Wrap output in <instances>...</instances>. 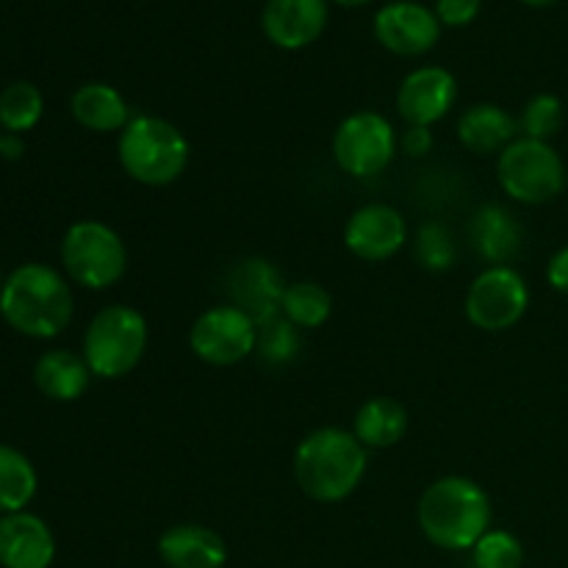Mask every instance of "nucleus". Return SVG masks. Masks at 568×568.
<instances>
[{"label": "nucleus", "mask_w": 568, "mask_h": 568, "mask_svg": "<svg viewBox=\"0 0 568 568\" xmlns=\"http://www.w3.org/2000/svg\"><path fill=\"white\" fill-rule=\"evenodd\" d=\"M366 475V447L353 430L320 427L300 442L294 453V477L314 503H342Z\"/></svg>", "instance_id": "f257e3e1"}, {"label": "nucleus", "mask_w": 568, "mask_h": 568, "mask_svg": "<svg viewBox=\"0 0 568 568\" xmlns=\"http://www.w3.org/2000/svg\"><path fill=\"white\" fill-rule=\"evenodd\" d=\"M416 516L433 547L464 552L491 527V499L469 477H442L422 494Z\"/></svg>", "instance_id": "f03ea898"}, {"label": "nucleus", "mask_w": 568, "mask_h": 568, "mask_svg": "<svg viewBox=\"0 0 568 568\" xmlns=\"http://www.w3.org/2000/svg\"><path fill=\"white\" fill-rule=\"evenodd\" d=\"M72 292L64 277L44 264H22L6 277L0 294V316L17 333L31 338H53L70 325Z\"/></svg>", "instance_id": "7ed1b4c3"}, {"label": "nucleus", "mask_w": 568, "mask_h": 568, "mask_svg": "<svg viewBox=\"0 0 568 568\" xmlns=\"http://www.w3.org/2000/svg\"><path fill=\"white\" fill-rule=\"evenodd\" d=\"M120 164L142 186H170L189 164V142L181 128L161 116H131L116 142Z\"/></svg>", "instance_id": "20e7f679"}, {"label": "nucleus", "mask_w": 568, "mask_h": 568, "mask_svg": "<svg viewBox=\"0 0 568 568\" xmlns=\"http://www.w3.org/2000/svg\"><path fill=\"white\" fill-rule=\"evenodd\" d=\"M148 349V322L131 305H109L100 311L83 336V358L92 375L120 381L131 375Z\"/></svg>", "instance_id": "39448f33"}, {"label": "nucleus", "mask_w": 568, "mask_h": 568, "mask_svg": "<svg viewBox=\"0 0 568 568\" xmlns=\"http://www.w3.org/2000/svg\"><path fill=\"white\" fill-rule=\"evenodd\" d=\"M61 264L83 288L103 292L125 277L128 250L114 227L98 220H81L61 239Z\"/></svg>", "instance_id": "423d86ee"}, {"label": "nucleus", "mask_w": 568, "mask_h": 568, "mask_svg": "<svg viewBox=\"0 0 568 568\" xmlns=\"http://www.w3.org/2000/svg\"><path fill=\"white\" fill-rule=\"evenodd\" d=\"M497 181L516 203L544 205L566 189V164L549 142L521 136L499 153Z\"/></svg>", "instance_id": "0eeeda50"}, {"label": "nucleus", "mask_w": 568, "mask_h": 568, "mask_svg": "<svg viewBox=\"0 0 568 568\" xmlns=\"http://www.w3.org/2000/svg\"><path fill=\"white\" fill-rule=\"evenodd\" d=\"M397 155V133L392 122L377 111H355L333 136V159L347 175H381Z\"/></svg>", "instance_id": "6e6552de"}, {"label": "nucleus", "mask_w": 568, "mask_h": 568, "mask_svg": "<svg viewBox=\"0 0 568 568\" xmlns=\"http://www.w3.org/2000/svg\"><path fill=\"white\" fill-rule=\"evenodd\" d=\"M530 305V288L525 277L510 266H488L466 294V316L475 327L499 333L514 327Z\"/></svg>", "instance_id": "1a4fd4ad"}, {"label": "nucleus", "mask_w": 568, "mask_h": 568, "mask_svg": "<svg viewBox=\"0 0 568 568\" xmlns=\"http://www.w3.org/2000/svg\"><path fill=\"white\" fill-rule=\"evenodd\" d=\"M258 327L233 305L203 311L189 331V347L211 366H233L255 353Z\"/></svg>", "instance_id": "9d476101"}, {"label": "nucleus", "mask_w": 568, "mask_h": 568, "mask_svg": "<svg viewBox=\"0 0 568 568\" xmlns=\"http://www.w3.org/2000/svg\"><path fill=\"white\" fill-rule=\"evenodd\" d=\"M375 37L397 55H425L442 39V22L416 0H394L375 14Z\"/></svg>", "instance_id": "9b49d317"}, {"label": "nucleus", "mask_w": 568, "mask_h": 568, "mask_svg": "<svg viewBox=\"0 0 568 568\" xmlns=\"http://www.w3.org/2000/svg\"><path fill=\"white\" fill-rule=\"evenodd\" d=\"M408 242L405 216L394 205L369 203L355 211L344 225V244L361 261H388Z\"/></svg>", "instance_id": "f8f14e48"}, {"label": "nucleus", "mask_w": 568, "mask_h": 568, "mask_svg": "<svg viewBox=\"0 0 568 568\" xmlns=\"http://www.w3.org/2000/svg\"><path fill=\"white\" fill-rule=\"evenodd\" d=\"M283 292H286V283L266 258L239 261L227 275L231 305L247 314L255 322V327L281 316Z\"/></svg>", "instance_id": "ddd939ff"}, {"label": "nucleus", "mask_w": 568, "mask_h": 568, "mask_svg": "<svg viewBox=\"0 0 568 568\" xmlns=\"http://www.w3.org/2000/svg\"><path fill=\"white\" fill-rule=\"evenodd\" d=\"M458 100V81L444 67H419L399 83L397 109L408 125H425L444 120Z\"/></svg>", "instance_id": "4468645a"}, {"label": "nucleus", "mask_w": 568, "mask_h": 568, "mask_svg": "<svg viewBox=\"0 0 568 568\" xmlns=\"http://www.w3.org/2000/svg\"><path fill=\"white\" fill-rule=\"evenodd\" d=\"M327 0H266L261 28L281 50H303L327 28Z\"/></svg>", "instance_id": "2eb2a0df"}, {"label": "nucleus", "mask_w": 568, "mask_h": 568, "mask_svg": "<svg viewBox=\"0 0 568 568\" xmlns=\"http://www.w3.org/2000/svg\"><path fill=\"white\" fill-rule=\"evenodd\" d=\"M55 558V538L39 516H0V566L3 568H50Z\"/></svg>", "instance_id": "dca6fc26"}, {"label": "nucleus", "mask_w": 568, "mask_h": 568, "mask_svg": "<svg viewBox=\"0 0 568 568\" xmlns=\"http://www.w3.org/2000/svg\"><path fill=\"white\" fill-rule=\"evenodd\" d=\"M159 555L166 568H222L227 547L220 532L203 525H175L159 538Z\"/></svg>", "instance_id": "f3484780"}, {"label": "nucleus", "mask_w": 568, "mask_h": 568, "mask_svg": "<svg viewBox=\"0 0 568 568\" xmlns=\"http://www.w3.org/2000/svg\"><path fill=\"white\" fill-rule=\"evenodd\" d=\"M521 225L508 209L497 203H486L471 216V244L477 255L494 266H508L521 250Z\"/></svg>", "instance_id": "a211bd4d"}, {"label": "nucleus", "mask_w": 568, "mask_h": 568, "mask_svg": "<svg viewBox=\"0 0 568 568\" xmlns=\"http://www.w3.org/2000/svg\"><path fill=\"white\" fill-rule=\"evenodd\" d=\"M92 369H89L83 355L70 353V349H50L39 355L33 364V383L44 397L55 403H75L87 394Z\"/></svg>", "instance_id": "6ab92c4d"}, {"label": "nucleus", "mask_w": 568, "mask_h": 568, "mask_svg": "<svg viewBox=\"0 0 568 568\" xmlns=\"http://www.w3.org/2000/svg\"><path fill=\"white\" fill-rule=\"evenodd\" d=\"M519 122L494 103H477L458 120V139L466 150L477 155L503 153L514 142Z\"/></svg>", "instance_id": "aec40b11"}, {"label": "nucleus", "mask_w": 568, "mask_h": 568, "mask_svg": "<svg viewBox=\"0 0 568 568\" xmlns=\"http://www.w3.org/2000/svg\"><path fill=\"white\" fill-rule=\"evenodd\" d=\"M72 116L78 125L94 133H114L131 122V109L125 98L109 83H83L72 94Z\"/></svg>", "instance_id": "412c9836"}, {"label": "nucleus", "mask_w": 568, "mask_h": 568, "mask_svg": "<svg viewBox=\"0 0 568 568\" xmlns=\"http://www.w3.org/2000/svg\"><path fill=\"white\" fill-rule=\"evenodd\" d=\"M408 430V414L392 397H372L358 408L353 422V433L364 447L388 449L403 442Z\"/></svg>", "instance_id": "4be33fe9"}, {"label": "nucleus", "mask_w": 568, "mask_h": 568, "mask_svg": "<svg viewBox=\"0 0 568 568\" xmlns=\"http://www.w3.org/2000/svg\"><path fill=\"white\" fill-rule=\"evenodd\" d=\"M37 494V469L20 449L0 444V514H20Z\"/></svg>", "instance_id": "5701e85b"}, {"label": "nucleus", "mask_w": 568, "mask_h": 568, "mask_svg": "<svg viewBox=\"0 0 568 568\" xmlns=\"http://www.w3.org/2000/svg\"><path fill=\"white\" fill-rule=\"evenodd\" d=\"M333 311V297L327 288H322L320 283L300 281L288 283L286 292H283L281 303V316H286L294 327L300 331H314V327H322L327 320H331Z\"/></svg>", "instance_id": "b1692460"}, {"label": "nucleus", "mask_w": 568, "mask_h": 568, "mask_svg": "<svg viewBox=\"0 0 568 568\" xmlns=\"http://www.w3.org/2000/svg\"><path fill=\"white\" fill-rule=\"evenodd\" d=\"M44 98L33 83L17 81L0 92V128L6 133H26L42 120Z\"/></svg>", "instance_id": "393cba45"}, {"label": "nucleus", "mask_w": 568, "mask_h": 568, "mask_svg": "<svg viewBox=\"0 0 568 568\" xmlns=\"http://www.w3.org/2000/svg\"><path fill=\"white\" fill-rule=\"evenodd\" d=\"M300 347H303V342H300V327H294L286 316H275V320L258 325L255 355L270 369L294 364L300 355Z\"/></svg>", "instance_id": "a878e982"}, {"label": "nucleus", "mask_w": 568, "mask_h": 568, "mask_svg": "<svg viewBox=\"0 0 568 568\" xmlns=\"http://www.w3.org/2000/svg\"><path fill=\"white\" fill-rule=\"evenodd\" d=\"M414 253L419 258V264L430 272H447L455 264V258H458L453 233L442 222H425L416 231Z\"/></svg>", "instance_id": "bb28decb"}, {"label": "nucleus", "mask_w": 568, "mask_h": 568, "mask_svg": "<svg viewBox=\"0 0 568 568\" xmlns=\"http://www.w3.org/2000/svg\"><path fill=\"white\" fill-rule=\"evenodd\" d=\"M471 564H475V568H521V564H525V547H521V541L514 532L488 530L471 547Z\"/></svg>", "instance_id": "cd10ccee"}, {"label": "nucleus", "mask_w": 568, "mask_h": 568, "mask_svg": "<svg viewBox=\"0 0 568 568\" xmlns=\"http://www.w3.org/2000/svg\"><path fill=\"white\" fill-rule=\"evenodd\" d=\"M519 128L525 131V139L536 142H549L555 133L564 128V103L555 94H536L521 111Z\"/></svg>", "instance_id": "c85d7f7f"}, {"label": "nucleus", "mask_w": 568, "mask_h": 568, "mask_svg": "<svg viewBox=\"0 0 568 568\" xmlns=\"http://www.w3.org/2000/svg\"><path fill=\"white\" fill-rule=\"evenodd\" d=\"M483 9V0H436V17L442 26L460 28L477 20Z\"/></svg>", "instance_id": "c756f323"}, {"label": "nucleus", "mask_w": 568, "mask_h": 568, "mask_svg": "<svg viewBox=\"0 0 568 568\" xmlns=\"http://www.w3.org/2000/svg\"><path fill=\"white\" fill-rule=\"evenodd\" d=\"M399 148H403V153L410 155V159H422V155H427L433 150L430 128L408 125V131H405L403 139H399Z\"/></svg>", "instance_id": "7c9ffc66"}, {"label": "nucleus", "mask_w": 568, "mask_h": 568, "mask_svg": "<svg viewBox=\"0 0 568 568\" xmlns=\"http://www.w3.org/2000/svg\"><path fill=\"white\" fill-rule=\"evenodd\" d=\"M547 281H549V286L555 288V292L568 294V247L558 250V253L549 258Z\"/></svg>", "instance_id": "2f4dec72"}, {"label": "nucleus", "mask_w": 568, "mask_h": 568, "mask_svg": "<svg viewBox=\"0 0 568 568\" xmlns=\"http://www.w3.org/2000/svg\"><path fill=\"white\" fill-rule=\"evenodd\" d=\"M22 153H26V142L20 133H0V155L6 161H17Z\"/></svg>", "instance_id": "473e14b6"}, {"label": "nucleus", "mask_w": 568, "mask_h": 568, "mask_svg": "<svg viewBox=\"0 0 568 568\" xmlns=\"http://www.w3.org/2000/svg\"><path fill=\"white\" fill-rule=\"evenodd\" d=\"M525 6H530V9H547V6L558 3V0H521Z\"/></svg>", "instance_id": "72a5a7b5"}, {"label": "nucleus", "mask_w": 568, "mask_h": 568, "mask_svg": "<svg viewBox=\"0 0 568 568\" xmlns=\"http://www.w3.org/2000/svg\"><path fill=\"white\" fill-rule=\"evenodd\" d=\"M333 3H338V6H347V9H358V6H366V3H372V0H333Z\"/></svg>", "instance_id": "f704fd0d"}, {"label": "nucleus", "mask_w": 568, "mask_h": 568, "mask_svg": "<svg viewBox=\"0 0 568 568\" xmlns=\"http://www.w3.org/2000/svg\"><path fill=\"white\" fill-rule=\"evenodd\" d=\"M3 286H6V281H3V272H0V294H3Z\"/></svg>", "instance_id": "c9c22d12"}]
</instances>
